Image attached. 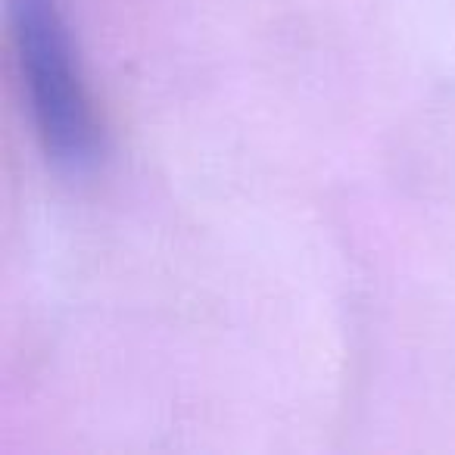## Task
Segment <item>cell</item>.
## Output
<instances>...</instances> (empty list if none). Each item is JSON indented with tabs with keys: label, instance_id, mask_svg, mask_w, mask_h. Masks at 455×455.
<instances>
[{
	"label": "cell",
	"instance_id": "6da1fadb",
	"mask_svg": "<svg viewBox=\"0 0 455 455\" xmlns=\"http://www.w3.org/2000/svg\"><path fill=\"white\" fill-rule=\"evenodd\" d=\"M10 38L41 153L69 175L103 156V122L60 0H7Z\"/></svg>",
	"mask_w": 455,
	"mask_h": 455
}]
</instances>
